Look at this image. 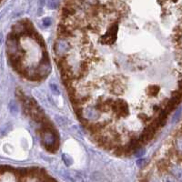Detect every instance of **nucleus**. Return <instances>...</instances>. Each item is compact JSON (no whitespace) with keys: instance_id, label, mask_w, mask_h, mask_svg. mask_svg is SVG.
Masks as SVG:
<instances>
[{"instance_id":"obj_1","label":"nucleus","mask_w":182,"mask_h":182,"mask_svg":"<svg viewBox=\"0 0 182 182\" xmlns=\"http://www.w3.org/2000/svg\"><path fill=\"white\" fill-rule=\"evenodd\" d=\"M117 25L113 24L108 30L106 34L100 38V41L102 44L105 45H112L115 43L117 39Z\"/></svg>"},{"instance_id":"obj_2","label":"nucleus","mask_w":182,"mask_h":182,"mask_svg":"<svg viewBox=\"0 0 182 182\" xmlns=\"http://www.w3.org/2000/svg\"><path fill=\"white\" fill-rule=\"evenodd\" d=\"M170 159H162V160H159L158 162V169L159 170V171L161 172H166L168 171L169 169H170Z\"/></svg>"},{"instance_id":"obj_3","label":"nucleus","mask_w":182,"mask_h":182,"mask_svg":"<svg viewBox=\"0 0 182 182\" xmlns=\"http://www.w3.org/2000/svg\"><path fill=\"white\" fill-rule=\"evenodd\" d=\"M160 88L158 86H150L148 90H147V94L149 97H156L159 94Z\"/></svg>"},{"instance_id":"obj_4","label":"nucleus","mask_w":182,"mask_h":182,"mask_svg":"<svg viewBox=\"0 0 182 182\" xmlns=\"http://www.w3.org/2000/svg\"><path fill=\"white\" fill-rule=\"evenodd\" d=\"M48 7L50 9H56L59 7V3L57 1V0H49L48 2Z\"/></svg>"},{"instance_id":"obj_5","label":"nucleus","mask_w":182,"mask_h":182,"mask_svg":"<svg viewBox=\"0 0 182 182\" xmlns=\"http://www.w3.org/2000/svg\"><path fill=\"white\" fill-rule=\"evenodd\" d=\"M50 87H51V90L53 91V93L56 94V95H59V89L57 87V86L54 83H50Z\"/></svg>"},{"instance_id":"obj_6","label":"nucleus","mask_w":182,"mask_h":182,"mask_svg":"<svg viewBox=\"0 0 182 182\" xmlns=\"http://www.w3.org/2000/svg\"><path fill=\"white\" fill-rule=\"evenodd\" d=\"M9 109H10V110H11V112L14 114V113H16L17 111H18V107H17V105L15 104L13 101H11L10 102V104H9Z\"/></svg>"},{"instance_id":"obj_7","label":"nucleus","mask_w":182,"mask_h":182,"mask_svg":"<svg viewBox=\"0 0 182 182\" xmlns=\"http://www.w3.org/2000/svg\"><path fill=\"white\" fill-rule=\"evenodd\" d=\"M51 23H52V21H51V18H46L43 20V24L46 26H49L51 25Z\"/></svg>"},{"instance_id":"obj_8","label":"nucleus","mask_w":182,"mask_h":182,"mask_svg":"<svg viewBox=\"0 0 182 182\" xmlns=\"http://www.w3.org/2000/svg\"><path fill=\"white\" fill-rule=\"evenodd\" d=\"M147 164V161L145 159H139L138 161V166L140 167V168H143V167Z\"/></svg>"},{"instance_id":"obj_9","label":"nucleus","mask_w":182,"mask_h":182,"mask_svg":"<svg viewBox=\"0 0 182 182\" xmlns=\"http://www.w3.org/2000/svg\"><path fill=\"white\" fill-rule=\"evenodd\" d=\"M1 37H2V35H1V34H0V41H1Z\"/></svg>"}]
</instances>
